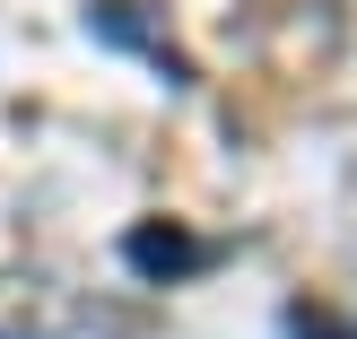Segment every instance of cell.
I'll use <instances>...</instances> for the list:
<instances>
[{"label": "cell", "mask_w": 357, "mask_h": 339, "mask_svg": "<svg viewBox=\"0 0 357 339\" xmlns=\"http://www.w3.org/2000/svg\"><path fill=\"white\" fill-rule=\"evenodd\" d=\"M131 261H139V270H192V261H201V244L174 235V226H139V235H131Z\"/></svg>", "instance_id": "obj_2"}, {"label": "cell", "mask_w": 357, "mask_h": 339, "mask_svg": "<svg viewBox=\"0 0 357 339\" xmlns=\"http://www.w3.org/2000/svg\"><path fill=\"white\" fill-rule=\"evenodd\" d=\"M87 26H96L105 44H139V52H149L157 70H166V79H183V61H174V44H166V35L149 26V17H139V0H105V9L87 17Z\"/></svg>", "instance_id": "obj_1"}]
</instances>
